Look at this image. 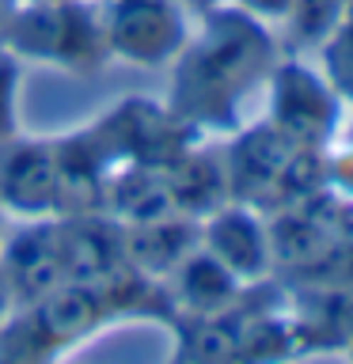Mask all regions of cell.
<instances>
[{
  "mask_svg": "<svg viewBox=\"0 0 353 364\" xmlns=\"http://www.w3.org/2000/svg\"><path fill=\"white\" fill-rule=\"evenodd\" d=\"M278 38L270 23L247 16L236 4H216L201 16V31H190L175 57L167 107L201 129H239L247 102L266 95V80L278 65Z\"/></svg>",
  "mask_w": 353,
  "mask_h": 364,
  "instance_id": "cell-1",
  "label": "cell"
},
{
  "mask_svg": "<svg viewBox=\"0 0 353 364\" xmlns=\"http://www.w3.org/2000/svg\"><path fill=\"white\" fill-rule=\"evenodd\" d=\"M0 46L16 61H46L76 73L99 68L102 57H110L91 0H16Z\"/></svg>",
  "mask_w": 353,
  "mask_h": 364,
  "instance_id": "cell-2",
  "label": "cell"
},
{
  "mask_svg": "<svg viewBox=\"0 0 353 364\" xmlns=\"http://www.w3.org/2000/svg\"><path fill=\"white\" fill-rule=\"evenodd\" d=\"M266 122L304 148H330L346 133V99L319 65L278 57L266 80Z\"/></svg>",
  "mask_w": 353,
  "mask_h": 364,
  "instance_id": "cell-3",
  "label": "cell"
},
{
  "mask_svg": "<svg viewBox=\"0 0 353 364\" xmlns=\"http://www.w3.org/2000/svg\"><path fill=\"white\" fill-rule=\"evenodd\" d=\"M110 57L141 68L175 61L190 38V11L179 0H91Z\"/></svg>",
  "mask_w": 353,
  "mask_h": 364,
  "instance_id": "cell-4",
  "label": "cell"
},
{
  "mask_svg": "<svg viewBox=\"0 0 353 364\" xmlns=\"http://www.w3.org/2000/svg\"><path fill=\"white\" fill-rule=\"evenodd\" d=\"M91 136L107 152V159L118 156L122 164H152L164 167L175 156H182L194 144V133L186 122L179 118L171 107H156L144 99H130L118 110H110Z\"/></svg>",
  "mask_w": 353,
  "mask_h": 364,
  "instance_id": "cell-5",
  "label": "cell"
},
{
  "mask_svg": "<svg viewBox=\"0 0 353 364\" xmlns=\"http://www.w3.org/2000/svg\"><path fill=\"white\" fill-rule=\"evenodd\" d=\"M0 284L11 311L38 304L46 292L65 284L53 220H19L8 235H0Z\"/></svg>",
  "mask_w": 353,
  "mask_h": 364,
  "instance_id": "cell-6",
  "label": "cell"
},
{
  "mask_svg": "<svg viewBox=\"0 0 353 364\" xmlns=\"http://www.w3.org/2000/svg\"><path fill=\"white\" fill-rule=\"evenodd\" d=\"M296 148H304V144L289 141L273 122H266V118L243 122L236 129L232 144H228V152L221 156L228 201H243L251 209H258Z\"/></svg>",
  "mask_w": 353,
  "mask_h": 364,
  "instance_id": "cell-7",
  "label": "cell"
},
{
  "mask_svg": "<svg viewBox=\"0 0 353 364\" xmlns=\"http://www.w3.org/2000/svg\"><path fill=\"white\" fill-rule=\"evenodd\" d=\"M201 250H209L239 284H258L273 273L266 216L243 201H224L201 216Z\"/></svg>",
  "mask_w": 353,
  "mask_h": 364,
  "instance_id": "cell-8",
  "label": "cell"
},
{
  "mask_svg": "<svg viewBox=\"0 0 353 364\" xmlns=\"http://www.w3.org/2000/svg\"><path fill=\"white\" fill-rule=\"evenodd\" d=\"M57 205V144L16 136L0 144V209L19 220H53Z\"/></svg>",
  "mask_w": 353,
  "mask_h": 364,
  "instance_id": "cell-9",
  "label": "cell"
},
{
  "mask_svg": "<svg viewBox=\"0 0 353 364\" xmlns=\"http://www.w3.org/2000/svg\"><path fill=\"white\" fill-rule=\"evenodd\" d=\"M53 224L65 262V281L102 289L110 277H118L130 266L125 262V224H118L110 213L53 216Z\"/></svg>",
  "mask_w": 353,
  "mask_h": 364,
  "instance_id": "cell-10",
  "label": "cell"
},
{
  "mask_svg": "<svg viewBox=\"0 0 353 364\" xmlns=\"http://www.w3.org/2000/svg\"><path fill=\"white\" fill-rule=\"evenodd\" d=\"M201 243V220L182 213H167L144 224H125V262L156 281H167L186 255Z\"/></svg>",
  "mask_w": 353,
  "mask_h": 364,
  "instance_id": "cell-11",
  "label": "cell"
},
{
  "mask_svg": "<svg viewBox=\"0 0 353 364\" xmlns=\"http://www.w3.org/2000/svg\"><path fill=\"white\" fill-rule=\"evenodd\" d=\"M296 346L304 349H349L353 346V292L304 284L289 307Z\"/></svg>",
  "mask_w": 353,
  "mask_h": 364,
  "instance_id": "cell-12",
  "label": "cell"
},
{
  "mask_svg": "<svg viewBox=\"0 0 353 364\" xmlns=\"http://www.w3.org/2000/svg\"><path fill=\"white\" fill-rule=\"evenodd\" d=\"M167 292H171V304H179L186 315H224L243 300L247 284H239L198 243V250L186 255V262L167 277Z\"/></svg>",
  "mask_w": 353,
  "mask_h": 364,
  "instance_id": "cell-13",
  "label": "cell"
},
{
  "mask_svg": "<svg viewBox=\"0 0 353 364\" xmlns=\"http://www.w3.org/2000/svg\"><path fill=\"white\" fill-rule=\"evenodd\" d=\"M102 213H110L118 224H144L156 216L175 213L164 167L152 164H118V171L107 175V198Z\"/></svg>",
  "mask_w": 353,
  "mask_h": 364,
  "instance_id": "cell-14",
  "label": "cell"
},
{
  "mask_svg": "<svg viewBox=\"0 0 353 364\" xmlns=\"http://www.w3.org/2000/svg\"><path fill=\"white\" fill-rule=\"evenodd\" d=\"M164 178L171 190V201H175V213L182 216H209L213 209H221L228 201V182H224V164L221 156L198 152V148H186L182 156H175L171 164H164Z\"/></svg>",
  "mask_w": 353,
  "mask_h": 364,
  "instance_id": "cell-15",
  "label": "cell"
},
{
  "mask_svg": "<svg viewBox=\"0 0 353 364\" xmlns=\"http://www.w3.org/2000/svg\"><path fill=\"white\" fill-rule=\"evenodd\" d=\"M315 53H319V68L334 84V91L346 102H353V4L327 31V38L315 46Z\"/></svg>",
  "mask_w": 353,
  "mask_h": 364,
  "instance_id": "cell-16",
  "label": "cell"
},
{
  "mask_svg": "<svg viewBox=\"0 0 353 364\" xmlns=\"http://www.w3.org/2000/svg\"><path fill=\"white\" fill-rule=\"evenodd\" d=\"M349 4H353V0H296L293 11H289V19H285L289 38L296 46L315 50V46L327 38V31L342 19V11H346Z\"/></svg>",
  "mask_w": 353,
  "mask_h": 364,
  "instance_id": "cell-17",
  "label": "cell"
},
{
  "mask_svg": "<svg viewBox=\"0 0 353 364\" xmlns=\"http://www.w3.org/2000/svg\"><path fill=\"white\" fill-rule=\"evenodd\" d=\"M16 84H19V61L0 46V144L16 136Z\"/></svg>",
  "mask_w": 353,
  "mask_h": 364,
  "instance_id": "cell-18",
  "label": "cell"
},
{
  "mask_svg": "<svg viewBox=\"0 0 353 364\" xmlns=\"http://www.w3.org/2000/svg\"><path fill=\"white\" fill-rule=\"evenodd\" d=\"M236 8H243L247 16H255L262 23H285L296 0H232Z\"/></svg>",
  "mask_w": 353,
  "mask_h": 364,
  "instance_id": "cell-19",
  "label": "cell"
},
{
  "mask_svg": "<svg viewBox=\"0 0 353 364\" xmlns=\"http://www.w3.org/2000/svg\"><path fill=\"white\" fill-rule=\"evenodd\" d=\"M0 364H42V360H34V357H27V353H16V349L0 346Z\"/></svg>",
  "mask_w": 353,
  "mask_h": 364,
  "instance_id": "cell-20",
  "label": "cell"
},
{
  "mask_svg": "<svg viewBox=\"0 0 353 364\" xmlns=\"http://www.w3.org/2000/svg\"><path fill=\"white\" fill-rule=\"evenodd\" d=\"M186 11H198V16H205V11H213L216 4H224V0H179Z\"/></svg>",
  "mask_w": 353,
  "mask_h": 364,
  "instance_id": "cell-21",
  "label": "cell"
},
{
  "mask_svg": "<svg viewBox=\"0 0 353 364\" xmlns=\"http://www.w3.org/2000/svg\"><path fill=\"white\" fill-rule=\"evenodd\" d=\"M8 311H11V307H8V296H4V284H0V323H4V318H8Z\"/></svg>",
  "mask_w": 353,
  "mask_h": 364,
  "instance_id": "cell-22",
  "label": "cell"
},
{
  "mask_svg": "<svg viewBox=\"0 0 353 364\" xmlns=\"http://www.w3.org/2000/svg\"><path fill=\"white\" fill-rule=\"evenodd\" d=\"M8 8H11V4H8V0H0V31H4V19H8Z\"/></svg>",
  "mask_w": 353,
  "mask_h": 364,
  "instance_id": "cell-23",
  "label": "cell"
},
{
  "mask_svg": "<svg viewBox=\"0 0 353 364\" xmlns=\"http://www.w3.org/2000/svg\"><path fill=\"white\" fill-rule=\"evenodd\" d=\"M171 364H201V360H190V357H182V353H175V360Z\"/></svg>",
  "mask_w": 353,
  "mask_h": 364,
  "instance_id": "cell-24",
  "label": "cell"
},
{
  "mask_svg": "<svg viewBox=\"0 0 353 364\" xmlns=\"http://www.w3.org/2000/svg\"><path fill=\"white\" fill-rule=\"evenodd\" d=\"M0 235H4V209H0Z\"/></svg>",
  "mask_w": 353,
  "mask_h": 364,
  "instance_id": "cell-25",
  "label": "cell"
},
{
  "mask_svg": "<svg viewBox=\"0 0 353 364\" xmlns=\"http://www.w3.org/2000/svg\"><path fill=\"white\" fill-rule=\"evenodd\" d=\"M349 353H353V346H349Z\"/></svg>",
  "mask_w": 353,
  "mask_h": 364,
  "instance_id": "cell-26",
  "label": "cell"
}]
</instances>
